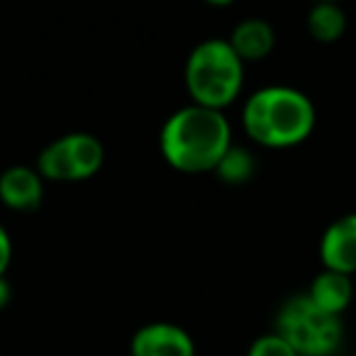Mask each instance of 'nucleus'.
<instances>
[{
  "label": "nucleus",
  "instance_id": "9b49d317",
  "mask_svg": "<svg viewBox=\"0 0 356 356\" xmlns=\"http://www.w3.org/2000/svg\"><path fill=\"white\" fill-rule=\"evenodd\" d=\"M307 35L320 44H334L346 32V15L339 3H312L305 17Z\"/></svg>",
  "mask_w": 356,
  "mask_h": 356
},
{
  "label": "nucleus",
  "instance_id": "39448f33",
  "mask_svg": "<svg viewBox=\"0 0 356 356\" xmlns=\"http://www.w3.org/2000/svg\"><path fill=\"white\" fill-rule=\"evenodd\" d=\"M105 161V147L95 134L71 132L47 144L37 156V171L44 181L74 184L88 181Z\"/></svg>",
  "mask_w": 356,
  "mask_h": 356
},
{
  "label": "nucleus",
  "instance_id": "f257e3e1",
  "mask_svg": "<svg viewBox=\"0 0 356 356\" xmlns=\"http://www.w3.org/2000/svg\"><path fill=\"white\" fill-rule=\"evenodd\" d=\"M232 147V124L222 110L188 103L166 118L159 132L163 161L181 173L215 171Z\"/></svg>",
  "mask_w": 356,
  "mask_h": 356
},
{
  "label": "nucleus",
  "instance_id": "1a4fd4ad",
  "mask_svg": "<svg viewBox=\"0 0 356 356\" xmlns=\"http://www.w3.org/2000/svg\"><path fill=\"white\" fill-rule=\"evenodd\" d=\"M227 42L244 64L264 61L276 49V30L264 17H244L232 27Z\"/></svg>",
  "mask_w": 356,
  "mask_h": 356
},
{
  "label": "nucleus",
  "instance_id": "f8f14e48",
  "mask_svg": "<svg viewBox=\"0 0 356 356\" xmlns=\"http://www.w3.org/2000/svg\"><path fill=\"white\" fill-rule=\"evenodd\" d=\"M257 168H259V161L252 149L232 142V147L225 152V156L218 161L213 173L227 186H244L257 176Z\"/></svg>",
  "mask_w": 356,
  "mask_h": 356
},
{
  "label": "nucleus",
  "instance_id": "f3484780",
  "mask_svg": "<svg viewBox=\"0 0 356 356\" xmlns=\"http://www.w3.org/2000/svg\"><path fill=\"white\" fill-rule=\"evenodd\" d=\"M312 3H341V0H312Z\"/></svg>",
  "mask_w": 356,
  "mask_h": 356
},
{
  "label": "nucleus",
  "instance_id": "20e7f679",
  "mask_svg": "<svg viewBox=\"0 0 356 356\" xmlns=\"http://www.w3.org/2000/svg\"><path fill=\"white\" fill-rule=\"evenodd\" d=\"M273 332L298 356H334L344 344L341 317L320 310L305 293L281 302L273 317Z\"/></svg>",
  "mask_w": 356,
  "mask_h": 356
},
{
  "label": "nucleus",
  "instance_id": "423d86ee",
  "mask_svg": "<svg viewBox=\"0 0 356 356\" xmlns=\"http://www.w3.org/2000/svg\"><path fill=\"white\" fill-rule=\"evenodd\" d=\"M129 356H198L195 339L176 322L156 320L142 325L129 339Z\"/></svg>",
  "mask_w": 356,
  "mask_h": 356
},
{
  "label": "nucleus",
  "instance_id": "0eeeda50",
  "mask_svg": "<svg viewBox=\"0 0 356 356\" xmlns=\"http://www.w3.org/2000/svg\"><path fill=\"white\" fill-rule=\"evenodd\" d=\"M322 268L339 271L346 276L356 273V213L341 215L320 237Z\"/></svg>",
  "mask_w": 356,
  "mask_h": 356
},
{
  "label": "nucleus",
  "instance_id": "4468645a",
  "mask_svg": "<svg viewBox=\"0 0 356 356\" xmlns=\"http://www.w3.org/2000/svg\"><path fill=\"white\" fill-rule=\"evenodd\" d=\"M13 261V239L8 234L6 225L0 222V276H6V271L10 268Z\"/></svg>",
  "mask_w": 356,
  "mask_h": 356
},
{
  "label": "nucleus",
  "instance_id": "f03ea898",
  "mask_svg": "<svg viewBox=\"0 0 356 356\" xmlns=\"http://www.w3.org/2000/svg\"><path fill=\"white\" fill-rule=\"evenodd\" d=\"M315 103L293 86H264L242 105V129L264 149H291L312 134Z\"/></svg>",
  "mask_w": 356,
  "mask_h": 356
},
{
  "label": "nucleus",
  "instance_id": "2eb2a0df",
  "mask_svg": "<svg viewBox=\"0 0 356 356\" xmlns=\"http://www.w3.org/2000/svg\"><path fill=\"white\" fill-rule=\"evenodd\" d=\"M13 300V286L6 276H0V310H6Z\"/></svg>",
  "mask_w": 356,
  "mask_h": 356
},
{
  "label": "nucleus",
  "instance_id": "ddd939ff",
  "mask_svg": "<svg viewBox=\"0 0 356 356\" xmlns=\"http://www.w3.org/2000/svg\"><path fill=\"white\" fill-rule=\"evenodd\" d=\"M247 356H298L276 332H266V334L257 337V339L249 344Z\"/></svg>",
  "mask_w": 356,
  "mask_h": 356
},
{
  "label": "nucleus",
  "instance_id": "7ed1b4c3",
  "mask_svg": "<svg viewBox=\"0 0 356 356\" xmlns=\"http://www.w3.org/2000/svg\"><path fill=\"white\" fill-rule=\"evenodd\" d=\"M244 61L229 47L227 40H203L191 49L186 59L184 81L191 103L203 108H229L242 95Z\"/></svg>",
  "mask_w": 356,
  "mask_h": 356
},
{
  "label": "nucleus",
  "instance_id": "9d476101",
  "mask_svg": "<svg viewBox=\"0 0 356 356\" xmlns=\"http://www.w3.org/2000/svg\"><path fill=\"white\" fill-rule=\"evenodd\" d=\"M305 296L310 298L320 310L330 312V315H334V317H341L346 310H349L351 300H354V296H356L354 276L322 268V271L310 281Z\"/></svg>",
  "mask_w": 356,
  "mask_h": 356
},
{
  "label": "nucleus",
  "instance_id": "a211bd4d",
  "mask_svg": "<svg viewBox=\"0 0 356 356\" xmlns=\"http://www.w3.org/2000/svg\"><path fill=\"white\" fill-rule=\"evenodd\" d=\"M354 291H356V273H354Z\"/></svg>",
  "mask_w": 356,
  "mask_h": 356
},
{
  "label": "nucleus",
  "instance_id": "dca6fc26",
  "mask_svg": "<svg viewBox=\"0 0 356 356\" xmlns=\"http://www.w3.org/2000/svg\"><path fill=\"white\" fill-rule=\"evenodd\" d=\"M203 3H208V6H213V8H227V6H232V3H237V0H203Z\"/></svg>",
  "mask_w": 356,
  "mask_h": 356
},
{
  "label": "nucleus",
  "instance_id": "6e6552de",
  "mask_svg": "<svg viewBox=\"0 0 356 356\" xmlns=\"http://www.w3.org/2000/svg\"><path fill=\"white\" fill-rule=\"evenodd\" d=\"M44 200V178L37 168L10 166L0 173V203L15 213H35Z\"/></svg>",
  "mask_w": 356,
  "mask_h": 356
}]
</instances>
